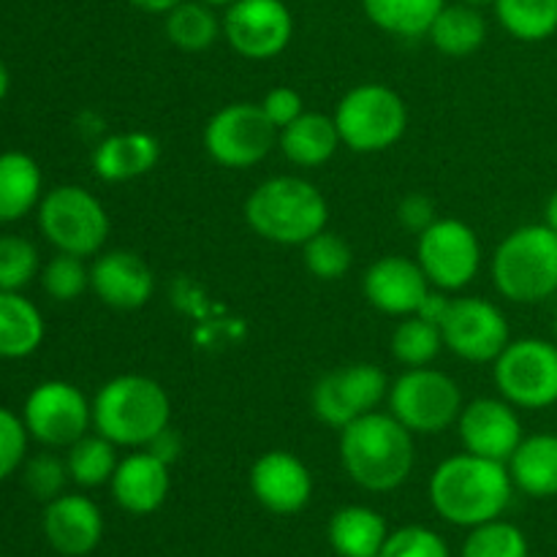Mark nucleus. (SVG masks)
<instances>
[{
    "mask_svg": "<svg viewBox=\"0 0 557 557\" xmlns=\"http://www.w3.org/2000/svg\"><path fill=\"white\" fill-rule=\"evenodd\" d=\"M335 125L343 147L375 156L395 147L408 131V107L403 96L379 82L351 87L335 109Z\"/></svg>",
    "mask_w": 557,
    "mask_h": 557,
    "instance_id": "obj_6",
    "label": "nucleus"
},
{
    "mask_svg": "<svg viewBox=\"0 0 557 557\" xmlns=\"http://www.w3.org/2000/svg\"><path fill=\"white\" fill-rule=\"evenodd\" d=\"M457 3H466V5H473V9H484V5H493L495 0H457Z\"/></svg>",
    "mask_w": 557,
    "mask_h": 557,
    "instance_id": "obj_47",
    "label": "nucleus"
},
{
    "mask_svg": "<svg viewBox=\"0 0 557 557\" xmlns=\"http://www.w3.org/2000/svg\"><path fill=\"white\" fill-rule=\"evenodd\" d=\"M161 145L147 131H123L98 141L92 150V172L103 183H128L158 166Z\"/></svg>",
    "mask_w": 557,
    "mask_h": 557,
    "instance_id": "obj_22",
    "label": "nucleus"
},
{
    "mask_svg": "<svg viewBox=\"0 0 557 557\" xmlns=\"http://www.w3.org/2000/svg\"><path fill=\"white\" fill-rule=\"evenodd\" d=\"M245 221L250 232L275 245H299L324 232L330 223L326 196L310 180L277 174L264 180L245 199Z\"/></svg>",
    "mask_w": 557,
    "mask_h": 557,
    "instance_id": "obj_3",
    "label": "nucleus"
},
{
    "mask_svg": "<svg viewBox=\"0 0 557 557\" xmlns=\"http://www.w3.org/2000/svg\"><path fill=\"white\" fill-rule=\"evenodd\" d=\"M495 16L511 38L547 41L557 33V0H495Z\"/></svg>",
    "mask_w": 557,
    "mask_h": 557,
    "instance_id": "obj_32",
    "label": "nucleus"
},
{
    "mask_svg": "<svg viewBox=\"0 0 557 557\" xmlns=\"http://www.w3.org/2000/svg\"><path fill=\"white\" fill-rule=\"evenodd\" d=\"M22 422L30 438L47 449H69L74 441L90 433L92 400L71 381H44L27 395Z\"/></svg>",
    "mask_w": 557,
    "mask_h": 557,
    "instance_id": "obj_13",
    "label": "nucleus"
},
{
    "mask_svg": "<svg viewBox=\"0 0 557 557\" xmlns=\"http://www.w3.org/2000/svg\"><path fill=\"white\" fill-rule=\"evenodd\" d=\"M389 413L413 435H441L460 419L462 392L449 373L435 368H408L389 386Z\"/></svg>",
    "mask_w": 557,
    "mask_h": 557,
    "instance_id": "obj_8",
    "label": "nucleus"
},
{
    "mask_svg": "<svg viewBox=\"0 0 557 557\" xmlns=\"http://www.w3.org/2000/svg\"><path fill=\"white\" fill-rule=\"evenodd\" d=\"M134 9L145 11V14H158V16H166L174 5H180L183 0H128Z\"/></svg>",
    "mask_w": 557,
    "mask_h": 557,
    "instance_id": "obj_44",
    "label": "nucleus"
},
{
    "mask_svg": "<svg viewBox=\"0 0 557 557\" xmlns=\"http://www.w3.org/2000/svg\"><path fill=\"white\" fill-rule=\"evenodd\" d=\"M201 3L212 5V9H228V5H232L234 0H201Z\"/></svg>",
    "mask_w": 557,
    "mask_h": 557,
    "instance_id": "obj_48",
    "label": "nucleus"
},
{
    "mask_svg": "<svg viewBox=\"0 0 557 557\" xmlns=\"http://www.w3.org/2000/svg\"><path fill=\"white\" fill-rule=\"evenodd\" d=\"M460 557H528V539L511 522H484L471 528Z\"/></svg>",
    "mask_w": 557,
    "mask_h": 557,
    "instance_id": "obj_35",
    "label": "nucleus"
},
{
    "mask_svg": "<svg viewBox=\"0 0 557 557\" xmlns=\"http://www.w3.org/2000/svg\"><path fill=\"white\" fill-rule=\"evenodd\" d=\"M515 495L506 462L476 457L471 451L446 457L430 476V504L441 520L476 528L500 520Z\"/></svg>",
    "mask_w": 557,
    "mask_h": 557,
    "instance_id": "obj_1",
    "label": "nucleus"
},
{
    "mask_svg": "<svg viewBox=\"0 0 557 557\" xmlns=\"http://www.w3.org/2000/svg\"><path fill=\"white\" fill-rule=\"evenodd\" d=\"M294 16L283 0H234L223 14V38L245 60H272L292 44Z\"/></svg>",
    "mask_w": 557,
    "mask_h": 557,
    "instance_id": "obj_15",
    "label": "nucleus"
},
{
    "mask_svg": "<svg viewBox=\"0 0 557 557\" xmlns=\"http://www.w3.org/2000/svg\"><path fill=\"white\" fill-rule=\"evenodd\" d=\"M41 286L54 302H76L90 288V267L82 256L58 253L41 267Z\"/></svg>",
    "mask_w": 557,
    "mask_h": 557,
    "instance_id": "obj_37",
    "label": "nucleus"
},
{
    "mask_svg": "<svg viewBox=\"0 0 557 557\" xmlns=\"http://www.w3.org/2000/svg\"><path fill=\"white\" fill-rule=\"evenodd\" d=\"M500 397L515 408L544 411L557 406V343L544 337L511 341L493 362Z\"/></svg>",
    "mask_w": 557,
    "mask_h": 557,
    "instance_id": "obj_9",
    "label": "nucleus"
},
{
    "mask_svg": "<svg viewBox=\"0 0 557 557\" xmlns=\"http://www.w3.org/2000/svg\"><path fill=\"white\" fill-rule=\"evenodd\" d=\"M27 441H30V433L22 417L0 406V482L25 466Z\"/></svg>",
    "mask_w": 557,
    "mask_h": 557,
    "instance_id": "obj_40",
    "label": "nucleus"
},
{
    "mask_svg": "<svg viewBox=\"0 0 557 557\" xmlns=\"http://www.w3.org/2000/svg\"><path fill=\"white\" fill-rule=\"evenodd\" d=\"M44 199V174L27 152H0V223H16L38 210Z\"/></svg>",
    "mask_w": 557,
    "mask_h": 557,
    "instance_id": "obj_24",
    "label": "nucleus"
},
{
    "mask_svg": "<svg viewBox=\"0 0 557 557\" xmlns=\"http://www.w3.org/2000/svg\"><path fill=\"white\" fill-rule=\"evenodd\" d=\"M341 462L357 487L392 493L403 487L417 462L413 433L389 411H373L341 430Z\"/></svg>",
    "mask_w": 557,
    "mask_h": 557,
    "instance_id": "obj_2",
    "label": "nucleus"
},
{
    "mask_svg": "<svg viewBox=\"0 0 557 557\" xmlns=\"http://www.w3.org/2000/svg\"><path fill=\"white\" fill-rule=\"evenodd\" d=\"M250 493L272 515H297L313 498V476L297 455L272 449L250 468Z\"/></svg>",
    "mask_w": 557,
    "mask_h": 557,
    "instance_id": "obj_17",
    "label": "nucleus"
},
{
    "mask_svg": "<svg viewBox=\"0 0 557 557\" xmlns=\"http://www.w3.org/2000/svg\"><path fill=\"white\" fill-rule=\"evenodd\" d=\"M386 539V520L368 506H346L330 520V544L341 557H379Z\"/></svg>",
    "mask_w": 557,
    "mask_h": 557,
    "instance_id": "obj_26",
    "label": "nucleus"
},
{
    "mask_svg": "<svg viewBox=\"0 0 557 557\" xmlns=\"http://www.w3.org/2000/svg\"><path fill=\"white\" fill-rule=\"evenodd\" d=\"M397 221H400V226L406 228V232H413L419 237L424 228L433 226V223L438 221L433 199L424 194L406 196V199L400 201V207H397Z\"/></svg>",
    "mask_w": 557,
    "mask_h": 557,
    "instance_id": "obj_42",
    "label": "nucleus"
},
{
    "mask_svg": "<svg viewBox=\"0 0 557 557\" xmlns=\"http://www.w3.org/2000/svg\"><path fill=\"white\" fill-rule=\"evenodd\" d=\"M9 87H11V74L9 69H5L3 60H0V103H3L5 96H9Z\"/></svg>",
    "mask_w": 557,
    "mask_h": 557,
    "instance_id": "obj_46",
    "label": "nucleus"
},
{
    "mask_svg": "<svg viewBox=\"0 0 557 557\" xmlns=\"http://www.w3.org/2000/svg\"><path fill=\"white\" fill-rule=\"evenodd\" d=\"M117 446L98 433L82 435L65 449V466L76 487L96 490L112 482L117 471Z\"/></svg>",
    "mask_w": 557,
    "mask_h": 557,
    "instance_id": "obj_31",
    "label": "nucleus"
},
{
    "mask_svg": "<svg viewBox=\"0 0 557 557\" xmlns=\"http://www.w3.org/2000/svg\"><path fill=\"white\" fill-rule=\"evenodd\" d=\"M441 335L444 348L473 364H493L511 343L506 313L484 297H451Z\"/></svg>",
    "mask_w": 557,
    "mask_h": 557,
    "instance_id": "obj_14",
    "label": "nucleus"
},
{
    "mask_svg": "<svg viewBox=\"0 0 557 557\" xmlns=\"http://www.w3.org/2000/svg\"><path fill=\"white\" fill-rule=\"evenodd\" d=\"M493 286L515 305H542L557 297V232L528 223L500 239L490 261Z\"/></svg>",
    "mask_w": 557,
    "mask_h": 557,
    "instance_id": "obj_5",
    "label": "nucleus"
},
{
    "mask_svg": "<svg viewBox=\"0 0 557 557\" xmlns=\"http://www.w3.org/2000/svg\"><path fill=\"white\" fill-rule=\"evenodd\" d=\"M112 498L123 511L136 517L161 509L172 490V466L158 460L147 449H134L117 462L112 482Z\"/></svg>",
    "mask_w": 557,
    "mask_h": 557,
    "instance_id": "obj_21",
    "label": "nucleus"
},
{
    "mask_svg": "<svg viewBox=\"0 0 557 557\" xmlns=\"http://www.w3.org/2000/svg\"><path fill=\"white\" fill-rule=\"evenodd\" d=\"M509 473L515 490L528 498H555L557 495V435H525L509 457Z\"/></svg>",
    "mask_w": 557,
    "mask_h": 557,
    "instance_id": "obj_25",
    "label": "nucleus"
},
{
    "mask_svg": "<svg viewBox=\"0 0 557 557\" xmlns=\"http://www.w3.org/2000/svg\"><path fill=\"white\" fill-rule=\"evenodd\" d=\"M389 375L373 362H351L330 370L315 381L310 408L315 419L332 430H343L364 413L379 411L389 397Z\"/></svg>",
    "mask_w": 557,
    "mask_h": 557,
    "instance_id": "obj_10",
    "label": "nucleus"
},
{
    "mask_svg": "<svg viewBox=\"0 0 557 557\" xmlns=\"http://www.w3.org/2000/svg\"><path fill=\"white\" fill-rule=\"evenodd\" d=\"M90 292L107 308L139 310L156 292V275L134 250H101L90 267Z\"/></svg>",
    "mask_w": 557,
    "mask_h": 557,
    "instance_id": "obj_19",
    "label": "nucleus"
},
{
    "mask_svg": "<svg viewBox=\"0 0 557 557\" xmlns=\"http://www.w3.org/2000/svg\"><path fill=\"white\" fill-rule=\"evenodd\" d=\"M302 259L310 275L326 283L341 281L354 264L351 245L341 234L330 232V228H324V232H319L302 245Z\"/></svg>",
    "mask_w": 557,
    "mask_h": 557,
    "instance_id": "obj_34",
    "label": "nucleus"
},
{
    "mask_svg": "<svg viewBox=\"0 0 557 557\" xmlns=\"http://www.w3.org/2000/svg\"><path fill=\"white\" fill-rule=\"evenodd\" d=\"M544 223H547L553 232H557V188L549 194L547 205H544Z\"/></svg>",
    "mask_w": 557,
    "mask_h": 557,
    "instance_id": "obj_45",
    "label": "nucleus"
},
{
    "mask_svg": "<svg viewBox=\"0 0 557 557\" xmlns=\"http://www.w3.org/2000/svg\"><path fill=\"white\" fill-rule=\"evenodd\" d=\"M41 272L38 248L20 234L0 237V292H22Z\"/></svg>",
    "mask_w": 557,
    "mask_h": 557,
    "instance_id": "obj_36",
    "label": "nucleus"
},
{
    "mask_svg": "<svg viewBox=\"0 0 557 557\" xmlns=\"http://www.w3.org/2000/svg\"><path fill=\"white\" fill-rule=\"evenodd\" d=\"M44 536L65 557L90 555L103 539L101 509L87 495L63 493L44 509Z\"/></svg>",
    "mask_w": 557,
    "mask_h": 557,
    "instance_id": "obj_20",
    "label": "nucleus"
},
{
    "mask_svg": "<svg viewBox=\"0 0 557 557\" xmlns=\"http://www.w3.org/2000/svg\"><path fill=\"white\" fill-rule=\"evenodd\" d=\"M428 38L446 58H468L487 41V20L482 9L466 3H446L435 16Z\"/></svg>",
    "mask_w": 557,
    "mask_h": 557,
    "instance_id": "obj_28",
    "label": "nucleus"
},
{
    "mask_svg": "<svg viewBox=\"0 0 557 557\" xmlns=\"http://www.w3.org/2000/svg\"><path fill=\"white\" fill-rule=\"evenodd\" d=\"M417 261L430 286L441 292H462L482 270V243L466 221L438 218L417 239Z\"/></svg>",
    "mask_w": 557,
    "mask_h": 557,
    "instance_id": "obj_12",
    "label": "nucleus"
},
{
    "mask_svg": "<svg viewBox=\"0 0 557 557\" xmlns=\"http://www.w3.org/2000/svg\"><path fill=\"white\" fill-rule=\"evenodd\" d=\"M555 343H557V308H555Z\"/></svg>",
    "mask_w": 557,
    "mask_h": 557,
    "instance_id": "obj_49",
    "label": "nucleus"
},
{
    "mask_svg": "<svg viewBox=\"0 0 557 557\" xmlns=\"http://www.w3.org/2000/svg\"><path fill=\"white\" fill-rule=\"evenodd\" d=\"M36 212L44 239L58 253L90 259L107 245L112 228L107 207L82 185H58L47 190Z\"/></svg>",
    "mask_w": 557,
    "mask_h": 557,
    "instance_id": "obj_7",
    "label": "nucleus"
},
{
    "mask_svg": "<svg viewBox=\"0 0 557 557\" xmlns=\"http://www.w3.org/2000/svg\"><path fill=\"white\" fill-rule=\"evenodd\" d=\"M392 357L403 364V368H428L438 359L444 351V335L441 326L433 321L422 319L419 313L406 315L400 324L392 332Z\"/></svg>",
    "mask_w": 557,
    "mask_h": 557,
    "instance_id": "obj_33",
    "label": "nucleus"
},
{
    "mask_svg": "<svg viewBox=\"0 0 557 557\" xmlns=\"http://www.w3.org/2000/svg\"><path fill=\"white\" fill-rule=\"evenodd\" d=\"M455 428L462 449L498 462H509L525 438L520 413L504 397H476L466 403Z\"/></svg>",
    "mask_w": 557,
    "mask_h": 557,
    "instance_id": "obj_16",
    "label": "nucleus"
},
{
    "mask_svg": "<svg viewBox=\"0 0 557 557\" xmlns=\"http://www.w3.org/2000/svg\"><path fill=\"white\" fill-rule=\"evenodd\" d=\"M163 30L183 52H205L223 36V16L201 0H183L163 16Z\"/></svg>",
    "mask_w": 557,
    "mask_h": 557,
    "instance_id": "obj_30",
    "label": "nucleus"
},
{
    "mask_svg": "<svg viewBox=\"0 0 557 557\" xmlns=\"http://www.w3.org/2000/svg\"><path fill=\"white\" fill-rule=\"evenodd\" d=\"M172 424L169 392L147 375L109 379L92 397V430L123 449H145Z\"/></svg>",
    "mask_w": 557,
    "mask_h": 557,
    "instance_id": "obj_4",
    "label": "nucleus"
},
{
    "mask_svg": "<svg viewBox=\"0 0 557 557\" xmlns=\"http://www.w3.org/2000/svg\"><path fill=\"white\" fill-rule=\"evenodd\" d=\"M277 145L288 163L299 169H315L330 163L343 141L337 134L335 117L321 112H305L292 125L277 131Z\"/></svg>",
    "mask_w": 557,
    "mask_h": 557,
    "instance_id": "obj_23",
    "label": "nucleus"
},
{
    "mask_svg": "<svg viewBox=\"0 0 557 557\" xmlns=\"http://www.w3.org/2000/svg\"><path fill=\"white\" fill-rule=\"evenodd\" d=\"M379 557H451L449 544L424 525H406L389 533Z\"/></svg>",
    "mask_w": 557,
    "mask_h": 557,
    "instance_id": "obj_39",
    "label": "nucleus"
},
{
    "mask_svg": "<svg viewBox=\"0 0 557 557\" xmlns=\"http://www.w3.org/2000/svg\"><path fill=\"white\" fill-rule=\"evenodd\" d=\"M44 315L22 292H0V359H25L44 343Z\"/></svg>",
    "mask_w": 557,
    "mask_h": 557,
    "instance_id": "obj_27",
    "label": "nucleus"
},
{
    "mask_svg": "<svg viewBox=\"0 0 557 557\" xmlns=\"http://www.w3.org/2000/svg\"><path fill=\"white\" fill-rule=\"evenodd\" d=\"M261 109L270 117V123L277 131H283L286 125H292L299 114H305V98L302 92L294 90V87H272L264 98H261Z\"/></svg>",
    "mask_w": 557,
    "mask_h": 557,
    "instance_id": "obj_41",
    "label": "nucleus"
},
{
    "mask_svg": "<svg viewBox=\"0 0 557 557\" xmlns=\"http://www.w3.org/2000/svg\"><path fill=\"white\" fill-rule=\"evenodd\" d=\"M145 449L150 451V455H156L158 460L166 462V466H174V462L180 460V451H183V441H180V435L174 433L172 424H169V428L161 430Z\"/></svg>",
    "mask_w": 557,
    "mask_h": 557,
    "instance_id": "obj_43",
    "label": "nucleus"
},
{
    "mask_svg": "<svg viewBox=\"0 0 557 557\" xmlns=\"http://www.w3.org/2000/svg\"><path fill=\"white\" fill-rule=\"evenodd\" d=\"M277 145V128L261 103L239 101L218 109L205 125V150L223 169H253Z\"/></svg>",
    "mask_w": 557,
    "mask_h": 557,
    "instance_id": "obj_11",
    "label": "nucleus"
},
{
    "mask_svg": "<svg viewBox=\"0 0 557 557\" xmlns=\"http://www.w3.org/2000/svg\"><path fill=\"white\" fill-rule=\"evenodd\" d=\"M362 292L379 313L406 319V315L419 313L433 286L417 259L384 256L368 267L362 277Z\"/></svg>",
    "mask_w": 557,
    "mask_h": 557,
    "instance_id": "obj_18",
    "label": "nucleus"
},
{
    "mask_svg": "<svg viewBox=\"0 0 557 557\" xmlns=\"http://www.w3.org/2000/svg\"><path fill=\"white\" fill-rule=\"evenodd\" d=\"M69 466H65L63 457H58L54 451H38L30 460H25L22 466V482L25 490L36 500H49L60 498L65 493V484H69Z\"/></svg>",
    "mask_w": 557,
    "mask_h": 557,
    "instance_id": "obj_38",
    "label": "nucleus"
},
{
    "mask_svg": "<svg viewBox=\"0 0 557 557\" xmlns=\"http://www.w3.org/2000/svg\"><path fill=\"white\" fill-rule=\"evenodd\" d=\"M446 0H362L368 20L397 38H422L433 27Z\"/></svg>",
    "mask_w": 557,
    "mask_h": 557,
    "instance_id": "obj_29",
    "label": "nucleus"
}]
</instances>
